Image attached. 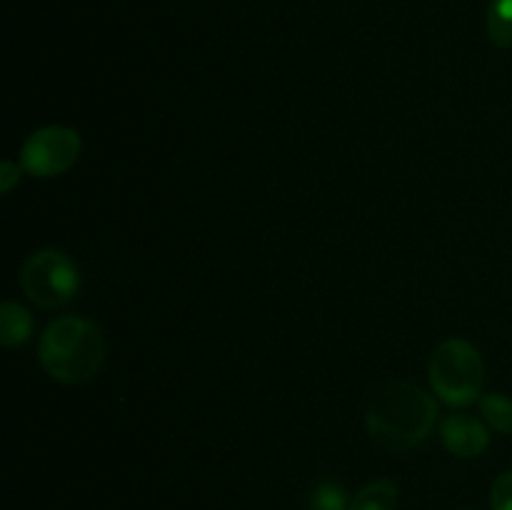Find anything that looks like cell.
I'll return each mask as SVG.
<instances>
[{
    "label": "cell",
    "instance_id": "6da1fadb",
    "mask_svg": "<svg viewBox=\"0 0 512 510\" xmlns=\"http://www.w3.org/2000/svg\"><path fill=\"white\" fill-rule=\"evenodd\" d=\"M438 418V403L405 380H390L380 385L368 400L365 420L370 438L388 453H400L423 443Z\"/></svg>",
    "mask_w": 512,
    "mask_h": 510
},
{
    "label": "cell",
    "instance_id": "7a4b0ae2",
    "mask_svg": "<svg viewBox=\"0 0 512 510\" xmlns=\"http://www.w3.org/2000/svg\"><path fill=\"white\" fill-rule=\"evenodd\" d=\"M38 360L40 368L58 383H85L103 368L105 340L95 323L78 315H65L45 328Z\"/></svg>",
    "mask_w": 512,
    "mask_h": 510
},
{
    "label": "cell",
    "instance_id": "3957f363",
    "mask_svg": "<svg viewBox=\"0 0 512 510\" xmlns=\"http://www.w3.org/2000/svg\"><path fill=\"white\" fill-rule=\"evenodd\" d=\"M428 373L435 395L453 408H465L480 398L485 365L468 340L450 338L440 343L433 350Z\"/></svg>",
    "mask_w": 512,
    "mask_h": 510
},
{
    "label": "cell",
    "instance_id": "277c9868",
    "mask_svg": "<svg viewBox=\"0 0 512 510\" xmlns=\"http://www.w3.org/2000/svg\"><path fill=\"white\" fill-rule=\"evenodd\" d=\"M20 288L45 310H58L75 298L80 273L73 260L53 248L38 250L20 268Z\"/></svg>",
    "mask_w": 512,
    "mask_h": 510
},
{
    "label": "cell",
    "instance_id": "5b68a950",
    "mask_svg": "<svg viewBox=\"0 0 512 510\" xmlns=\"http://www.w3.org/2000/svg\"><path fill=\"white\" fill-rule=\"evenodd\" d=\"M83 150L78 130L68 125H48L25 140L20 150V163L35 178H55L73 168Z\"/></svg>",
    "mask_w": 512,
    "mask_h": 510
},
{
    "label": "cell",
    "instance_id": "8992f818",
    "mask_svg": "<svg viewBox=\"0 0 512 510\" xmlns=\"http://www.w3.org/2000/svg\"><path fill=\"white\" fill-rule=\"evenodd\" d=\"M440 435H443L445 448L458 458H478L488 450L490 433L478 418L470 415H450L440 425Z\"/></svg>",
    "mask_w": 512,
    "mask_h": 510
},
{
    "label": "cell",
    "instance_id": "52a82bcc",
    "mask_svg": "<svg viewBox=\"0 0 512 510\" xmlns=\"http://www.w3.org/2000/svg\"><path fill=\"white\" fill-rule=\"evenodd\" d=\"M30 333H33V318L28 310L20 303L5 300L0 305V343L5 348H15V345H23Z\"/></svg>",
    "mask_w": 512,
    "mask_h": 510
},
{
    "label": "cell",
    "instance_id": "ba28073f",
    "mask_svg": "<svg viewBox=\"0 0 512 510\" xmlns=\"http://www.w3.org/2000/svg\"><path fill=\"white\" fill-rule=\"evenodd\" d=\"M400 490L393 480L383 478L365 485L350 503V510H398Z\"/></svg>",
    "mask_w": 512,
    "mask_h": 510
},
{
    "label": "cell",
    "instance_id": "9c48e42d",
    "mask_svg": "<svg viewBox=\"0 0 512 510\" xmlns=\"http://www.w3.org/2000/svg\"><path fill=\"white\" fill-rule=\"evenodd\" d=\"M480 413L493 430L512 435V400L503 393H490L480 398Z\"/></svg>",
    "mask_w": 512,
    "mask_h": 510
},
{
    "label": "cell",
    "instance_id": "30bf717a",
    "mask_svg": "<svg viewBox=\"0 0 512 510\" xmlns=\"http://www.w3.org/2000/svg\"><path fill=\"white\" fill-rule=\"evenodd\" d=\"M488 35L498 48L512 45V0H493L488 8Z\"/></svg>",
    "mask_w": 512,
    "mask_h": 510
},
{
    "label": "cell",
    "instance_id": "8fae6325",
    "mask_svg": "<svg viewBox=\"0 0 512 510\" xmlns=\"http://www.w3.org/2000/svg\"><path fill=\"white\" fill-rule=\"evenodd\" d=\"M310 510H350L348 493L343 485L333 483V480L320 483L310 495Z\"/></svg>",
    "mask_w": 512,
    "mask_h": 510
},
{
    "label": "cell",
    "instance_id": "7c38bea8",
    "mask_svg": "<svg viewBox=\"0 0 512 510\" xmlns=\"http://www.w3.org/2000/svg\"><path fill=\"white\" fill-rule=\"evenodd\" d=\"M490 505L493 510H512V470H505L495 478L490 490Z\"/></svg>",
    "mask_w": 512,
    "mask_h": 510
},
{
    "label": "cell",
    "instance_id": "4fadbf2b",
    "mask_svg": "<svg viewBox=\"0 0 512 510\" xmlns=\"http://www.w3.org/2000/svg\"><path fill=\"white\" fill-rule=\"evenodd\" d=\"M0 188H3V193H10L13 190V185L20 180V165L10 163V160H5L3 168H0Z\"/></svg>",
    "mask_w": 512,
    "mask_h": 510
}]
</instances>
